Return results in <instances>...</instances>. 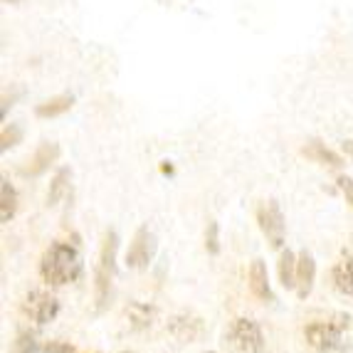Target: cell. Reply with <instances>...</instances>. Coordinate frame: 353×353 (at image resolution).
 Here are the masks:
<instances>
[{
	"mask_svg": "<svg viewBox=\"0 0 353 353\" xmlns=\"http://www.w3.org/2000/svg\"><path fill=\"white\" fill-rule=\"evenodd\" d=\"M84 274V259L70 242H52L40 259V277L48 287H67Z\"/></svg>",
	"mask_w": 353,
	"mask_h": 353,
	"instance_id": "obj_1",
	"label": "cell"
},
{
	"mask_svg": "<svg viewBox=\"0 0 353 353\" xmlns=\"http://www.w3.org/2000/svg\"><path fill=\"white\" fill-rule=\"evenodd\" d=\"M306 343L316 353H348L353 346V319L348 314H331L304 326Z\"/></svg>",
	"mask_w": 353,
	"mask_h": 353,
	"instance_id": "obj_2",
	"label": "cell"
},
{
	"mask_svg": "<svg viewBox=\"0 0 353 353\" xmlns=\"http://www.w3.org/2000/svg\"><path fill=\"white\" fill-rule=\"evenodd\" d=\"M117 252H119V235L117 230H109L101 242L99 252V265H97V312H104L106 306L112 304L114 296V277H117Z\"/></svg>",
	"mask_w": 353,
	"mask_h": 353,
	"instance_id": "obj_3",
	"label": "cell"
},
{
	"mask_svg": "<svg viewBox=\"0 0 353 353\" xmlns=\"http://www.w3.org/2000/svg\"><path fill=\"white\" fill-rule=\"evenodd\" d=\"M225 339H228L230 346L240 353H265L267 351L262 326H259L254 319H248V316L235 319V321L230 324Z\"/></svg>",
	"mask_w": 353,
	"mask_h": 353,
	"instance_id": "obj_4",
	"label": "cell"
},
{
	"mask_svg": "<svg viewBox=\"0 0 353 353\" xmlns=\"http://www.w3.org/2000/svg\"><path fill=\"white\" fill-rule=\"evenodd\" d=\"M59 299L45 289H32L23 301V314L37 326H45V324H52L54 319L59 316Z\"/></svg>",
	"mask_w": 353,
	"mask_h": 353,
	"instance_id": "obj_5",
	"label": "cell"
},
{
	"mask_svg": "<svg viewBox=\"0 0 353 353\" xmlns=\"http://www.w3.org/2000/svg\"><path fill=\"white\" fill-rule=\"evenodd\" d=\"M156 250H159L156 235L143 225V228L136 230L134 240H131L129 250H126V257H124L126 267H131V270H148V265L156 257Z\"/></svg>",
	"mask_w": 353,
	"mask_h": 353,
	"instance_id": "obj_6",
	"label": "cell"
},
{
	"mask_svg": "<svg viewBox=\"0 0 353 353\" xmlns=\"http://www.w3.org/2000/svg\"><path fill=\"white\" fill-rule=\"evenodd\" d=\"M257 225L272 248H277V250L284 248V232H287V225H284L282 208L277 205V201H267L265 205H259Z\"/></svg>",
	"mask_w": 353,
	"mask_h": 353,
	"instance_id": "obj_7",
	"label": "cell"
},
{
	"mask_svg": "<svg viewBox=\"0 0 353 353\" xmlns=\"http://www.w3.org/2000/svg\"><path fill=\"white\" fill-rule=\"evenodd\" d=\"M314 282H316V259L309 250H301L296 259V296L301 301L312 294Z\"/></svg>",
	"mask_w": 353,
	"mask_h": 353,
	"instance_id": "obj_8",
	"label": "cell"
},
{
	"mask_svg": "<svg viewBox=\"0 0 353 353\" xmlns=\"http://www.w3.org/2000/svg\"><path fill=\"white\" fill-rule=\"evenodd\" d=\"M250 289H252V294L257 296L259 301H265V304H272L274 301V292H272V282H270V272H267L265 259H252V265H250Z\"/></svg>",
	"mask_w": 353,
	"mask_h": 353,
	"instance_id": "obj_9",
	"label": "cell"
},
{
	"mask_svg": "<svg viewBox=\"0 0 353 353\" xmlns=\"http://www.w3.org/2000/svg\"><path fill=\"white\" fill-rule=\"evenodd\" d=\"M59 156V146L57 143H42L40 148L35 151V156L28 161V165H23L20 168V173L23 176H40V173H45L50 168V165L54 163V159Z\"/></svg>",
	"mask_w": 353,
	"mask_h": 353,
	"instance_id": "obj_10",
	"label": "cell"
},
{
	"mask_svg": "<svg viewBox=\"0 0 353 353\" xmlns=\"http://www.w3.org/2000/svg\"><path fill=\"white\" fill-rule=\"evenodd\" d=\"M331 284L339 294L353 296V257H343L331 270Z\"/></svg>",
	"mask_w": 353,
	"mask_h": 353,
	"instance_id": "obj_11",
	"label": "cell"
},
{
	"mask_svg": "<svg viewBox=\"0 0 353 353\" xmlns=\"http://www.w3.org/2000/svg\"><path fill=\"white\" fill-rule=\"evenodd\" d=\"M296 259H299V254H294L292 250H282V254H279V284L287 292H296Z\"/></svg>",
	"mask_w": 353,
	"mask_h": 353,
	"instance_id": "obj_12",
	"label": "cell"
},
{
	"mask_svg": "<svg viewBox=\"0 0 353 353\" xmlns=\"http://www.w3.org/2000/svg\"><path fill=\"white\" fill-rule=\"evenodd\" d=\"M15 212H18V190L3 176L0 178V220L10 223L15 218Z\"/></svg>",
	"mask_w": 353,
	"mask_h": 353,
	"instance_id": "obj_13",
	"label": "cell"
},
{
	"mask_svg": "<svg viewBox=\"0 0 353 353\" xmlns=\"http://www.w3.org/2000/svg\"><path fill=\"white\" fill-rule=\"evenodd\" d=\"M304 156H309L312 161H316V163L321 165H329V168H341L343 161L339 153H334L331 148H326L321 141H309L304 146Z\"/></svg>",
	"mask_w": 353,
	"mask_h": 353,
	"instance_id": "obj_14",
	"label": "cell"
},
{
	"mask_svg": "<svg viewBox=\"0 0 353 353\" xmlns=\"http://www.w3.org/2000/svg\"><path fill=\"white\" fill-rule=\"evenodd\" d=\"M72 97L70 94H59V97H52V99H48V101H42V104H37V109H35V114L40 119H54V117H59V114H65L67 109L72 106Z\"/></svg>",
	"mask_w": 353,
	"mask_h": 353,
	"instance_id": "obj_15",
	"label": "cell"
},
{
	"mask_svg": "<svg viewBox=\"0 0 353 353\" xmlns=\"http://www.w3.org/2000/svg\"><path fill=\"white\" fill-rule=\"evenodd\" d=\"M70 181H72V171L70 168H59L57 173H54L52 183H50V190H48V205H57L59 201H62V195L67 193V188H70Z\"/></svg>",
	"mask_w": 353,
	"mask_h": 353,
	"instance_id": "obj_16",
	"label": "cell"
},
{
	"mask_svg": "<svg viewBox=\"0 0 353 353\" xmlns=\"http://www.w3.org/2000/svg\"><path fill=\"white\" fill-rule=\"evenodd\" d=\"M45 346H40L35 331H20L18 339L12 341V353H40Z\"/></svg>",
	"mask_w": 353,
	"mask_h": 353,
	"instance_id": "obj_17",
	"label": "cell"
},
{
	"mask_svg": "<svg viewBox=\"0 0 353 353\" xmlns=\"http://www.w3.org/2000/svg\"><path fill=\"white\" fill-rule=\"evenodd\" d=\"M205 250L208 254H220V228L215 220L208 223V230H205Z\"/></svg>",
	"mask_w": 353,
	"mask_h": 353,
	"instance_id": "obj_18",
	"label": "cell"
},
{
	"mask_svg": "<svg viewBox=\"0 0 353 353\" xmlns=\"http://www.w3.org/2000/svg\"><path fill=\"white\" fill-rule=\"evenodd\" d=\"M20 136H23V131H20V126H6L3 129V136H0V151H8V148L18 146Z\"/></svg>",
	"mask_w": 353,
	"mask_h": 353,
	"instance_id": "obj_19",
	"label": "cell"
},
{
	"mask_svg": "<svg viewBox=\"0 0 353 353\" xmlns=\"http://www.w3.org/2000/svg\"><path fill=\"white\" fill-rule=\"evenodd\" d=\"M42 351L45 353H74V346H72V343H65V341H50V343H45Z\"/></svg>",
	"mask_w": 353,
	"mask_h": 353,
	"instance_id": "obj_20",
	"label": "cell"
},
{
	"mask_svg": "<svg viewBox=\"0 0 353 353\" xmlns=\"http://www.w3.org/2000/svg\"><path fill=\"white\" fill-rule=\"evenodd\" d=\"M339 188H341V193H343V198H346V203H351V208H353V178L339 176Z\"/></svg>",
	"mask_w": 353,
	"mask_h": 353,
	"instance_id": "obj_21",
	"label": "cell"
},
{
	"mask_svg": "<svg viewBox=\"0 0 353 353\" xmlns=\"http://www.w3.org/2000/svg\"><path fill=\"white\" fill-rule=\"evenodd\" d=\"M343 151H346V156L353 161V139H346V141H343Z\"/></svg>",
	"mask_w": 353,
	"mask_h": 353,
	"instance_id": "obj_22",
	"label": "cell"
},
{
	"mask_svg": "<svg viewBox=\"0 0 353 353\" xmlns=\"http://www.w3.org/2000/svg\"><path fill=\"white\" fill-rule=\"evenodd\" d=\"M208 353H215V351H208Z\"/></svg>",
	"mask_w": 353,
	"mask_h": 353,
	"instance_id": "obj_23",
	"label": "cell"
},
{
	"mask_svg": "<svg viewBox=\"0 0 353 353\" xmlns=\"http://www.w3.org/2000/svg\"><path fill=\"white\" fill-rule=\"evenodd\" d=\"M124 353H129V351H124Z\"/></svg>",
	"mask_w": 353,
	"mask_h": 353,
	"instance_id": "obj_24",
	"label": "cell"
}]
</instances>
